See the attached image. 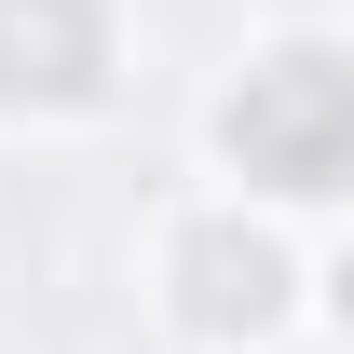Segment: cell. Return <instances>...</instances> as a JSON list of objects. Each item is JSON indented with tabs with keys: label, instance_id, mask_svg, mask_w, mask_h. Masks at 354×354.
<instances>
[{
	"label": "cell",
	"instance_id": "obj_1",
	"mask_svg": "<svg viewBox=\"0 0 354 354\" xmlns=\"http://www.w3.org/2000/svg\"><path fill=\"white\" fill-rule=\"evenodd\" d=\"M218 150L259 191H354V68L341 55H272L218 109Z\"/></svg>",
	"mask_w": 354,
	"mask_h": 354
},
{
	"label": "cell",
	"instance_id": "obj_3",
	"mask_svg": "<svg viewBox=\"0 0 354 354\" xmlns=\"http://www.w3.org/2000/svg\"><path fill=\"white\" fill-rule=\"evenodd\" d=\"M272 300H286V259L259 232H191V313L205 327H272Z\"/></svg>",
	"mask_w": 354,
	"mask_h": 354
},
{
	"label": "cell",
	"instance_id": "obj_2",
	"mask_svg": "<svg viewBox=\"0 0 354 354\" xmlns=\"http://www.w3.org/2000/svg\"><path fill=\"white\" fill-rule=\"evenodd\" d=\"M95 82H109L95 0H0V109H82Z\"/></svg>",
	"mask_w": 354,
	"mask_h": 354
}]
</instances>
